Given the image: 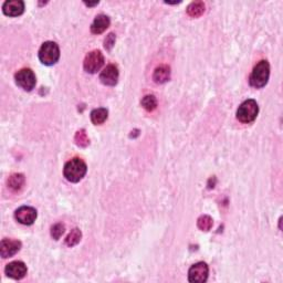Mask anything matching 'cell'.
I'll use <instances>...</instances> for the list:
<instances>
[{"instance_id": "cell-1", "label": "cell", "mask_w": 283, "mask_h": 283, "mask_svg": "<svg viewBox=\"0 0 283 283\" xmlns=\"http://www.w3.org/2000/svg\"><path fill=\"white\" fill-rule=\"evenodd\" d=\"M86 170V164L82 159L72 158L64 165L63 175L71 183H79L85 176Z\"/></svg>"}, {"instance_id": "cell-2", "label": "cell", "mask_w": 283, "mask_h": 283, "mask_svg": "<svg viewBox=\"0 0 283 283\" xmlns=\"http://www.w3.org/2000/svg\"><path fill=\"white\" fill-rule=\"evenodd\" d=\"M270 77V64L267 60H261L255 64L250 74L249 83L251 86L261 88L267 85Z\"/></svg>"}, {"instance_id": "cell-3", "label": "cell", "mask_w": 283, "mask_h": 283, "mask_svg": "<svg viewBox=\"0 0 283 283\" xmlns=\"http://www.w3.org/2000/svg\"><path fill=\"white\" fill-rule=\"evenodd\" d=\"M259 106L255 100L249 99L240 104L237 110V118L241 123H251L258 116Z\"/></svg>"}, {"instance_id": "cell-4", "label": "cell", "mask_w": 283, "mask_h": 283, "mask_svg": "<svg viewBox=\"0 0 283 283\" xmlns=\"http://www.w3.org/2000/svg\"><path fill=\"white\" fill-rule=\"evenodd\" d=\"M39 59L46 65L56 64L60 59L59 46L53 41L44 42L39 50Z\"/></svg>"}, {"instance_id": "cell-5", "label": "cell", "mask_w": 283, "mask_h": 283, "mask_svg": "<svg viewBox=\"0 0 283 283\" xmlns=\"http://www.w3.org/2000/svg\"><path fill=\"white\" fill-rule=\"evenodd\" d=\"M15 80L18 86H20L25 91H32L35 84H37V79L35 74L31 69H21L18 71L15 75Z\"/></svg>"}, {"instance_id": "cell-6", "label": "cell", "mask_w": 283, "mask_h": 283, "mask_svg": "<svg viewBox=\"0 0 283 283\" xmlns=\"http://www.w3.org/2000/svg\"><path fill=\"white\" fill-rule=\"evenodd\" d=\"M104 64L103 53L100 50H93L87 53L83 62V68L87 73H96Z\"/></svg>"}, {"instance_id": "cell-7", "label": "cell", "mask_w": 283, "mask_h": 283, "mask_svg": "<svg viewBox=\"0 0 283 283\" xmlns=\"http://www.w3.org/2000/svg\"><path fill=\"white\" fill-rule=\"evenodd\" d=\"M209 276V268L205 262H197L192 265L188 271V280L193 283H203Z\"/></svg>"}, {"instance_id": "cell-8", "label": "cell", "mask_w": 283, "mask_h": 283, "mask_svg": "<svg viewBox=\"0 0 283 283\" xmlns=\"http://www.w3.org/2000/svg\"><path fill=\"white\" fill-rule=\"evenodd\" d=\"M37 210L33 207L22 206L15 211V218L18 223L25 226H31L37 219Z\"/></svg>"}, {"instance_id": "cell-9", "label": "cell", "mask_w": 283, "mask_h": 283, "mask_svg": "<svg viewBox=\"0 0 283 283\" xmlns=\"http://www.w3.org/2000/svg\"><path fill=\"white\" fill-rule=\"evenodd\" d=\"M27 265L22 262V261H12V262L8 263L4 268V272H6L9 278L13 279V280H21L24 279L27 274Z\"/></svg>"}, {"instance_id": "cell-10", "label": "cell", "mask_w": 283, "mask_h": 283, "mask_svg": "<svg viewBox=\"0 0 283 283\" xmlns=\"http://www.w3.org/2000/svg\"><path fill=\"white\" fill-rule=\"evenodd\" d=\"M21 249V242L19 240H13V239H2L1 245H0V255L3 259L10 258L15 255L17 252Z\"/></svg>"}, {"instance_id": "cell-11", "label": "cell", "mask_w": 283, "mask_h": 283, "mask_svg": "<svg viewBox=\"0 0 283 283\" xmlns=\"http://www.w3.org/2000/svg\"><path fill=\"white\" fill-rule=\"evenodd\" d=\"M118 69L116 65L109 64L106 68L102 71L100 74V80L104 85L114 86L118 81Z\"/></svg>"}, {"instance_id": "cell-12", "label": "cell", "mask_w": 283, "mask_h": 283, "mask_svg": "<svg viewBox=\"0 0 283 283\" xmlns=\"http://www.w3.org/2000/svg\"><path fill=\"white\" fill-rule=\"evenodd\" d=\"M2 11L6 16L18 17L24 13L25 3L21 0H7L2 6Z\"/></svg>"}, {"instance_id": "cell-13", "label": "cell", "mask_w": 283, "mask_h": 283, "mask_svg": "<svg viewBox=\"0 0 283 283\" xmlns=\"http://www.w3.org/2000/svg\"><path fill=\"white\" fill-rule=\"evenodd\" d=\"M111 24V20L108 16L105 15H99L95 17L94 21L91 25V32L94 34H101L109 28Z\"/></svg>"}, {"instance_id": "cell-14", "label": "cell", "mask_w": 283, "mask_h": 283, "mask_svg": "<svg viewBox=\"0 0 283 283\" xmlns=\"http://www.w3.org/2000/svg\"><path fill=\"white\" fill-rule=\"evenodd\" d=\"M170 79V68L166 64L159 65L154 71L153 80L155 83L163 84Z\"/></svg>"}, {"instance_id": "cell-15", "label": "cell", "mask_w": 283, "mask_h": 283, "mask_svg": "<svg viewBox=\"0 0 283 283\" xmlns=\"http://www.w3.org/2000/svg\"><path fill=\"white\" fill-rule=\"evenodd\" d=\"M25 176L22 174H12L8 178V187L10 188L12 192H20L25 186Z\"/></svg>"}, {"instance_id": "cell-16", "label": "cell", "mask_w": 283, "mask_h": 283, "mask_svg": "<svg viewBox=\"0 0 283 283\" xmlns=\"http://www.w3.org/2000/svg\"><path fill=\"white\" fill-rule=\"evenodd\" d=\"M109 116V111L104 108L95 109L91 112V121L94 125H101L103 124Z\"/></svg>"}, {"instance_id": "cell-17", "label": "cell", "mask_w": 283, "mask_h": 283, "mask_svg": "<svg viewBox=\"0 0 283 283\" xmlns=\"http://www.w3.org/2000/svg\"><path fill=\"white\" fill-rule=\"evenodd\" d=\"M205 12V3L201 1H194L187 7L188 16L193 18L200 17Z\"/></svg>"}, {"instance_id": "cell-18", "label": "cell", "mask_w": 283, "mask_h": 283, "mask_svg": "<svg viewBox=\"0 0 283 283\" xmlns=\"http://www.w3.org/2000/svg\"><path fill=\"white\" fill-rule=\"evenodd\" d=\"M82 232L79 228H74L71 230V232L68 234V237L65 238V245L69 247H74L81 241Z\"/></svg>"}, {"instance_id": "cell-19", "label": "cell", "mask_w": 283, "mask_h": 283, "mask_svg": "<svg viewBox=\"0 0 283 283\" xmlns=\"http://www.w3.org/2000/svg\"><path fill=\"white\" fill-rule=\"evenodd\" d=\"M142 106L147 111V112H153L154 110H156L157 108V100L155 95L153 94H148L145 95L143 99H142Z\"/></svg>"}, {"instance_id": "cell-20", "label": "cell", "mask_w": 283, "mask_h": 283, "mask_svg": "<svg viewBox=\"0 0 283 283\" xmlns=\"http://www.w3.org/2000/svg\"><path fill=\"white\" fill-rule=\"evenodd\" d=\"M212 225H214V220H212L210 216H207V215L200 216L197 220L198 228L202 230V231H209L212 227Z\"/></svg>"}, {"instance_id": "cell-21", "label": "cell", "mask_w": 283, "mask_h": 283, "mask_svg": "<svg viewBox=\"0 0 283 283\" xmlns=\"http://www.w3.org/2000/svg\"><path fill=\"white\" fill-rule=\"evenodd\" d=\"M74 142L80 147H86V146L90 144V140H88L85 130L82 128V130L77 132V134L74 136Z\"/></svg>"}, {"instance_id": "cell-22", "label": "cell", "mask_w": 283, "mask_h": 283, "mask_svg": "<svg viewBox=\"0 0 283 283\" xmlns=\"http://www.w3.org/2000/svg\"><path fill=\"white\" fill-rule=\"evenodd\" d=\"M65 227L63 224H57L53 226L51 228V236L55 240H59V239L62 237V234L64 233Z\"/></svg>"}, {"instance_id": "cell-23", "label": "cell", "mask_w": 283, "mask_h": 283, "mask_svg": "<svg viewBox=\"0 0 283 283\" xmlns=\"http://www.w3.org/2000/svg\"><path fill=\"white\" fill-rule=\"evenodd\" d=\"M115 43V34L114 33H110L109 35H106V38L104 40V47L106 50H111L113 48Z\"/></svg>"}, {"instance_id": "cell-24", "label": "cell", "mask_w": 283, "mask_h": 283, "mask_svg": "<svg viewBox=\"0 0 283 283\" xmlns=\"http://www.w3.org/2000/svg\"><path fill=\"white\" fill-rule=\"evenodd\" d=\"M99 3V1H96V2H85V4L86 6H88V7H92V6H96V4Z\"/></svg>"}]
</instances>
